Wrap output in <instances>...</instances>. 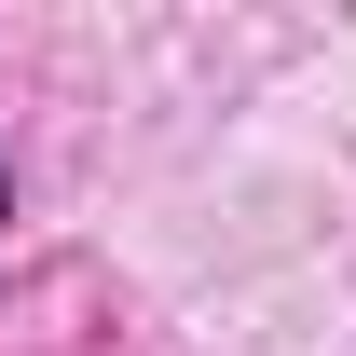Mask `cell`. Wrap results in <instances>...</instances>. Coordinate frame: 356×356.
<instances>
[{
	"instance_id": "obj_1",
	"label": "cell",
	"mask_w": 356,
	"mask_h": 356,
	"mask_svg": "<svg viewBox=\"0 0 356 356\" xmlns=\"http://www.w3.org/2000/svg\"><path fill=\"white\" fill-rule=\"evenodd\" d=\"M0 206H14V192H0Z\"/></svg>"
}]
</instances>
